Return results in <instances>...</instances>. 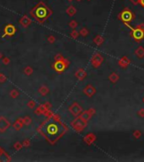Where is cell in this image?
Here are the masks:
<instances>
[{"instance_id":"6da1fadb","label":"cell","mask_w":144,"mask_h":162,"mask_svg":"<svg viewBox=\"0 0 144 162\" xmlns=\"http://www.w3.org/2000/svg\"><path fill=\"white\" fill-rule=\"evenodd\" d=\"M118 18L124 24H127V23L128 24L135 19V15L132 10H130L129 8H127L121 13H120V14L118 15Z\"/></svg>"},{"instance_id":"7a4b0ae2","label":"cell","mask_w":144,"mask_h":162,"mask_svg":"<svg viewBox=\"0 0 144 162\" xmlns=\"http://www.w3.org/2000/svg\"><path fill=\"white\" fill-rule=\"evenodd\" d=\"M132 35L136 41H140L144 39V30L138 27H136L135 29L133 28L132 30Z\"/></svg>"},{"instance_id":"3957f363","label":"cell","mask_w":144,"mask_h":162,"mask_svg":"<svg viewBox=\"0 0 144 162\" xmlns=\"http://www.w3.org/2000/svg\"><path fill=\"white\" fill-rule=\"evenodd\" d=\"M35 14L37 17L40 18V19H43V18H46V16H47L48 9L45 7V6L39 5L35 8Z\"/></svg>"},{"instance_id":"277c9868","label":"cell","mask_w":144,"mask_h":162,"mask_svg":"<svg viewBox=\"0 0 144 162\" xmlns=\"http://www.w3.org/2000/svg\"><path fill=\"white\" fill-rule=\"evenodd\" d=\"M103 61H104L103 57L99 53H96V54L94 55V57L92 58V64L94 68H98L102 64Z\"/></svg>"},{"instance_id":"5b68a950","label":"cell","mask_w":144,"mask_h":162,"mask_svg":"<svg viewBox=\"0 0 144 162\" xmlns=\"http://www.w3.org/2000/svg\"><path fill=\"white\" fill-rule=\"evenodd\" d=\"M130 63H131V60L127 56L121 57L118 61V65L122 68H127L130 65Z\"/></svg>"},{"instance_id":"8992f818","label":"cell","mask_w":144,"mask_h":162,"mask_svg":"<svg viewBox=\"0 0 144 162\" xmlns=\"http://www.w3.org/2000/svg\"><path fill=\"white\" fill-rule=\"evenodd\" d=\"M135 55L137 56V57L138 58H143L144 57V47L142 46H139L135 50Z\"/></svg>"},{"instance_id":"52a82bcc","label":"cell","mask_w":144,"mask_h":162,"mask_svg":"<svg viewBox=\"0 0 144 162\" xmlns=\"http://www.w3.org/2000/svg\"><path fill=\"white\" fill-rule=\"evenodd\" d=\"M108 79H109L110 82H111L112 84H116V82H118L120 77H119V74H117L116 72H113L109 75Z\"/></svg>"},{"instance_id":"ba28073f","label":"cell","mask_w":144,"mask_h":162,"mask_svg":"<svg viewBox=\"0 0 144 162\" xmlns=\"http://www.w3.org/2000/svg\"><path fill=\"white\" fill-rule=\"evenodd\" d=\"M95 91H96V90H95L94 87H93L92 85H88L87 87L85 88V90H84V93L89 97L92 96V95H94Z\"/></svg>"},{"instance_id":"9c48e42d","label":"cell","mask_w":144,"mask_h":162,"mask_svg":"<svg viewBox=\"0 0 144 162\" xmlns=\"http://www.w3.org/2000/svg\"><path fill=\"white\" fill-rule=\"evenodd\" d=\"M57 129H58V128H57L56 124H51V125L48 126V128H47V132L49 133L50 134H55L57 133Z\"/></svg>"},{"instance_id":"30bf717a","label":"cell","mask_w":144,"mask_h":162,"mask_svg":"<svg viewBox=\"0 0 144 162\" xmlns=\"http://www.w3.org/2000/svg\"><path fill=\"white\" fill-rule=\"evenodd\" d=\"M94 41L97 46H100L104 42V38L101 35H97V36H95V38L94 39Z\"/></svg>"},{"instance_id":"8fae6325","label":"cell","mask_w":144,"mask_h":162,"mask_svg":"<svg viewBox=\"0 0 144 162\" xmlns=\"http://www.w3.org/2000/svg\"><path fill=\"white\" fill-rule=\"evenodd\" d=\"M95 139H96V137H95L94 134H88L87 138L85 139L86 142L88 144V145H90V144H92L93 142H94Z\"/></svg>"},{"instance_id":"7c38bea8","label":"cell","mask_w":144,"mask_h":162,"mask_svg":"<svg viewBox=\"0 0 144 162\" xmlns=\"http://www.w3.org/2000/svg\"><path fill=\"white\" fill-rule=\"evenodd\" d=\"M132 135H133V137L136 139H139L142 137V132L140 130L136 129V130H134L133 132H132Z\"/></svg>"},{"instance_id":"4fadbf2b","label":"cell","mask_w":144,"mask_h":162,"mask_svg":"<svg viewBox=\"0 0 144 162\" xmlns=\"http://www.w3.org/2000/svg\"><path fill=\"white\" fill-rule=\"evenodd\" d=\"M75 12H76V9L74 8V7H72V6H71L69 7V8L68 9V13L70 15H73L75 14Z\"/></svg>"},{"instance_id":"5bb4252c","label":"cell","mask_w":144,"mask_h":162,"mask_svg":"<svg viewBox=\"0 0 144 162\" xmlns=\"http://www.w3.org/2000/svg\"><path fill=\"white\" fill-rule=\"evenodd\" d=\"M137 115H138V117L143 118V117H144V109H143V108H141V109L137 112Z\"/></svg>"},{"instance_id":"9a60e30c","label":"cell","mask_w":144,"mask_h":162,"mask_svg":"<svg viewBox=\"0 0 144 162\" xmlns=\"http://www.w3.org/2000/svg\"><path fill=\"white\" fill-rule=\"evenodd\" d=\"M81 33H82V35H86L88 34V31H87V30H85V29H83V30H82Z\"/></svg>"},{"instance_id":"2e32d148","label":"cell","mask_w":144,"mask_h":162,"mask_svg":"<svg viewBox=\"0 0 144 162\" xmlns=\"http://www.w3.org/2000/svg\"><path fill=\"white\" fill-rule=\"evenodd\" d=\"M137 27L141 28V29H143V30H144V24H143V23L139 24V25H137Z\"/></svg>"},{"instance_id":"e0dca14e","label":"cell","mask_w":144,"mask_h":162,"mask_svg":"<svg viewBox=\"0 0 144 162\" xmlns=\"http://www.w3.org/2000/svg\"><path fill=\"white\" fill-rule=\"evenodd\" d=\"M139 3H140L141 5L144 8V0H139Z\"/></svg>"},{"instance_id":"ac0fdd59","label":"cell","mask_w":144,"mask_h":162,"mask_svg":"<svg viewBox=\"0 0 144 162\" xmlns=\"http://www.w3.org/2000/svg\"><path fill=\"white\" fill-rule=\"evenodd\" d=\"M131 1H132L134 4H137V3H139V0H131Z\"/></svg>"},{"instance_id":"d6986e66","label":"cell","mask_w":144,"mask_h":162,"mask_svg":"<svg viewBox=\"0 0 144 162\" xmlns=\"http://www.w3.org/2000/svg\"><path fill=\"white\" fill-rule=\"evenodd\" d=\"M143 102L144 103V96H143Z\"/></svg>"},{"instance_id":"ffe728a7","label":"cell","mask_w":144,"mask_h":162,"mask_svg":"<svg viewBox=\"0 0 144 162\" xmlns=\"http://www.w3.org/2000/svg\"><path fill=\"white\" fill-rule=\"evenodd\" d=\"M68 1H69V2H71V1H72V0H68Z\"/></svg>"},{"instance_id":"44dd1931","label":"cell","mask_w":144,"mask_h":162,"mask_svg":"<svg viewBox=\"0 0 144 162\" xmlns=\"http://www.w3.org/2000/svg\"><path fill=\"white\" fill-rule=\"evenodd\" d=\"M77 1H81V0H77Z\"/></svg>"},{"instance_id":"7402d4cb","label":"cell","mask_w":144,"mask_h":162,"mask_svg":"<svg viewBox=\"0 0 144 162\" xmlns=\"http://www.w3.org/2000/svg\"><path fill=\"white\" fill-rule=\"evenodd\" d=\"M88 1H89V0H88Z\"/></svg>"}]
</instances>
